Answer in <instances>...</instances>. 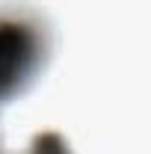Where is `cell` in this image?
Wrapping results in <instances>:
<instances>
[{"mask_svg": "<svg viewBox=\"0 0 151 154\" xmlns=\"http://www.w3.org/2000/svg\"><path fill=\"white\" fill-rule=\"evenodd\" d=\"M27 154H71V151H68V145L57 134H45V136H36L33 139V148Z\"/></svg>", "mask_w": 151, "mask_h": 154, "instance_id": "7a4b0ae2", "label": "cell"}, {"mask_svg": "<svg viewBox=\"0 0 151 154\" xmlns=\"http://www.w3.org/2000/svg\"><path fill=\"white\" fill-rule=\"evenodd\" d=\"M45 30L18 12L0 15V98L30 83L45 59Z\"/></svg>", "mask_w": 151, "mask_h": 154, "instance_id": "6da1fadb", "label": "cell"}]
</instances>
